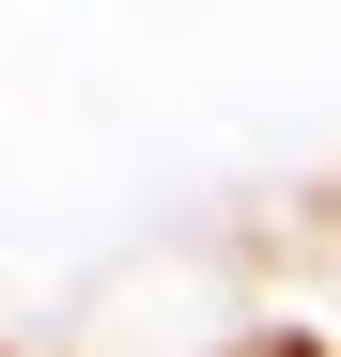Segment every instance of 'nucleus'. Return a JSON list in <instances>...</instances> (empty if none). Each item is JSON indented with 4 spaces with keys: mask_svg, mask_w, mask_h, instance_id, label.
<instances>
[{
    "mask_svg": "<svg viewBox=\"0 0 341 357\" xmlns=\"http://www.w3.org/2000/svg\"><path fill=\"white\" fill-rule=\"evenodd\" d=\"M248 342H264V280L233 249H140L63 326V357H248Z\"/></svg>",
    "mask_w": 341,
    "mask_h": 357,
    "instance_id": "nucleus-1",
    "label": "nucleus"
}]
</instances>
